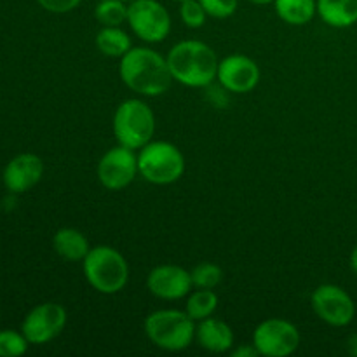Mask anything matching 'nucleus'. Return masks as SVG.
I'll return each mask as SVG.
<instances>
[{"label": "nucleus", "instance_id": "1", "mask_svg": "<svg viewBox=\"0 0 357 357\" xmlns=\"http://www.w3.org/2000/svg\"><path fill=\"white\" fill-rule=\"evenodd\" d=\"M119 75L129 89L152 98L166 93L173 82L167 59L149 47L129 49L121 58Z\"/></svg>", "mask_w": 357, "mask_h": 357}, {"label": "nucleus", "instance_id": "2", "mask_svg": "<svg viewBox=\"0 0 357 357\" xmlns=\"http://www.w3.org/2000/svg\"><path fill=\"white\" fill-rule=\"evenodd\" d=\"M167 66L173 80L187 87L211 86L218 73V58L208 44L201 40H181L167 52Z\"/></svg>", "mask_w": 357, "mask_h": 357}, {"label": "nucleus", "instance_id": "3", "mask_svg": "<svg viewBox=\"0 0 357 357\" xmlns=\"http://www.w3.org/2000/svg\"><path fill=\"white\" fill-rule=\"evenodd\" d=\"M84 275L91 288L103 295L122 291L129 281V265L115 248L100 244L91 248L82 260Z\"/></svg>", "mask_w": 357, "mask_h": 357}, {"label": "nucleus", "instance_id": "4", "mask_svg": "<svg viewBox=\"0 0 357 357\" xmlns=\"http://www.w3.org/2000/svg\"><path fill=\"white\" fill-rule=\"evenodd\" d=\"M195 321L176 309L155 310L145 319V335L155 347L167 352L185 351L195 338Z\"/></svg>", "mask_w": 357, "mask_h": 357}, {"label": "nucleus", "instance_id": "5", "mask_svg": "<svg viewBox=\"0 0 357 357\" xmlns=\"http://www.w3.org/2000/svg\"><path fill=\"white\" fill-rule=\"evenodd\" d=\"M155 132V115L145 101L138 98L122 101L114 114V135L119 145L139 150L152 142Z\"/></svg>", "mask_w": 357, "mask_h": 357}, {"label": "nucleus", "instance_id": "6", "mask_svg": "<svg viewBox=\"0 0 357 357\" xmlns=\"http://www.w3.org/2000/svg\"><path fill=\"white\" fill-rule=\"evenodd\" d=\"M138 173L153 185H171L185 173V157L169 142H150L138 152Z\"/></svg>", "mask_w": 357, "mask_h": 357}, {"label": "nucleus", "instance_id": "7", "mask_svg": "<svg viewBox=\"0 0 357 357\" xmlns=\"http://www.w3.org/2000/svg\"><path fill=\"white\" fill-rule=\"evenodd\" d=\"M128 23L143 42L159 44L171 31V16L157 0H132L128 6Z\"/></svg>", "mask_w": 357, "mask_h": 357}, {"label": "nucleus", "instance_id": "8", "mask_svg": "<svg viewBox=\"0 0 357 357\" xmlns=\"http://www.w3.org/2000/svg\"><path fill=\"white\" fill-rule=\"evenodd\" d=\"M310 305L321 321L335 328H344L354 321L356 303L344 288L337 284H321L310 296Z\"/></svg>", "mask_w": 357, "mask_h": 357}, {"label": "nucleus", "instance_id": "9", "mask_svg": "<svg viewBox=\"0 0 357 357\" xmlns=\"http://www.w3.org/2000/svg\"><path fill=\"white\" fill-rule=\"evenodd\" d=\"M253 345L265 357L291 356L300 345V333L289 321L272 317L255 328Z\"/></svg>", "mask_w": 357, "mask_h": 357}, {"label": "nucleus", "instance_id": "10", "mask_svg": "<svg viewBox=\"0 0 357 357\" xmlns=\"http://www.w3.org/2000/svg\"><path fill=\"white\" fill-rule=\"evenodd\" d=\"M98 180L107 190H124L138 176V155L128 146L117 145L103 153L98 162Z\"/></svg>", "mask_w": 357, "mask_h": 357}, {"label": "nucleus", "instance_id": "11", "mask_svg": "<svg viewBox=\"0 0 357 357\" xmlns=\"http://www.w3.org/2000/svg\"><path fill=\"white\" fill-rule=\"evenodd\" d=\"M66 324L65 307L54 302H45L35 307L23 321L21 333L33 345H44L54 340Z\"/></svg>", "mask_w": 357, "mask_h": 357}, {"label": "nucleus", "instance_id": "12", "mask_svg": "<svg viewBox=\"0 0 357 357\" xmlns=\"http://www.w3.org/2000/svg\"><path fill=\"white\" fill-rule=\"evenodd\" d=\"M216 80L229 93H250L260 82V68L250 56L230 54L218 63Z\"/></svg>", "mask_w": 357, "mask_h": 357}, {"label": "nucleus", "instance_id": "13", "mask_svg": "<svg viewBox=\"0 0 357 357\" xmlns=\"http://www.w3.org/2000/svg\"><path fill=\"white\" fill-rule=\"evenodd\" d=\"M146 288L160 300H180L192 291L190 272L180 265H159L146 278Z\"/></svg>", "mask_w": 357, "mask_h": 357}, {"label": "nucleus", "instance_id": "14", "mask_svg": "<svg viewBox=\"0 0 357 357\" xmlns=\"http://www.w3.org/2000/svg\"><path fill=\"white\" fill-rule=\"evenodd\" d=\"M44 174V162L35 153H20L3 169V185L10 194H23L33 188Z\"/></svg>", "mask_w": 357, "mask_h": 357}, {"label": "nucleus", "instance_id": "15", "mask_svg": "<svg viewBox=\"0 0 357 357\" xmlns=\"http://www.w3.org/2000/svg\"><path fill=\"white\" fill-rule=\"evenodd\" d=\"M195 340L204 351L223 354L234 347V331L225 321L208 317L199 321V326H195Z\"/></svg>", "mask_w": 357, "mask_h": 357}, {"label": "nucleus", "instance_id": "16", "mask_svg": "<svg viewBox=\"0 0 357 357\" xmlns=\"http://www.w3.org/2000/svg\"><path fill=\"white\" fill-rule=\"evenodd\" d=\"M52 248L66 261H82L91 250L87 237L80 230L70 229V227L59 229L54 234Z\"/></svg>", "mask_w": 357, "mask_h": 357}, {"label": "nucleus", "instance_id": "17", "mask_svg": "<svg viewBox=\"0 0 357 357\" xmlns=\"http://www.w3.org/2000/svg\"><path fill=\"white\" fill-rule=\"evenodd\" d=\"M317 14L333 28H349L357 23V0H317Z\"/></svg>", "mask_w": 357, "mask_h": 357}, {"label": "nucleus", "instance_id": "18", "mask_svg": "<svg viewBox=\"0 0 357 357\" xmlns=\"http://www.w3.org/2000/svg\"><path fill=\"white\" fill-rule=\"evenodd\" d=\"M275 13L284 23L303 26L317 14V0H275Z\"/></svg>", "mask_w": 357, "mask_h": 357}, {"label": "nucleus", "instance_id": "19", "mask_svg": "<svg viewBox=\"0 0 357 357\" xmlns=\"http://www.w3.org/2000/svg\"><path fill=\"white\" fill-rule=\"evenodd\" d=\"M96 47L108 58H122L132 45L121 26H103L96 35Z\"/></svg>", "mask_w": 357, "mask_h": 357}, {"label": "nucleus", "instance_id": "20", "mask_svg": "<svg viewBox=\"0 0 357 357\" xmlns=\"http://www.w3.org/2000/svg\"><path fill=\"white\" fill-rule=\"evenodd\" d=\"M218 309V296L213 289L197 288L194 293H188L185 312L194 321L208 319Z\"/></svg>", "mask_w": 357, "mask_h": 357}, {"label": "nucleus", "instance_id": "21", "mask_svg": "<svg viewBox=\"0 0 357 357\" xmlns=\"http://www.w3.org/2000/svg\"><path fill=\"white\" fill-rule=\"evenodd\" d=\"M94 16L101 26H121L128 21V6L124 0H100Z\"/></svg>", "mask_w": 357, "mask_h": 357}, {"label": "nucleus", "instance_id": "22", "mask_svg": "<svg viewBox=\"0 0 357 357\" xmlns=\"http://www.w3.org/2000/svg\"><path fill=\"white\" fill-rule=\"evenodd\" d=\"M190 275H192V284H194V288H202V289H215L223 279L222 268H220L216 264H211V261H202V264H197L190 271Z\"/></svg>", "mask_w": 357, "mask_h": 357}, {"label": "nucleus", "instance_id": "23", "mask_svg": "<svg viewBox=\"0 0 357 357\" xmlns=\"http://www.w3.org/2000/svg\"><path fill=\"white\" fill-rule=\"evenodd\" d=\"M28 344L23 333L13 330L0 331V357H17L28 351Z\"/></svg>", "mask_w": 357, "mask_h": 357}, {"label": "nucleus", "instance_id": "24", "mask_svg": "<svg viewBox=\"0 0 357 357\" xmlns=\"http://www.w3.org/2000/svg\"><path fill=\"white\" fill-rule=\"evenodd\" d=\"M180 16L181 21L187 24L188 28H201L204 26L208 13L204 10L202 3L199 0H185L180 6Z\"/></svg>", "mask_w": 357, "mask_h": 357}, {"label": "nucleus", "instance_id": "25", "mask_svg": "<svg viewBox=\"0 0 357 357\" xmlns=\"http://www.w3.org/2000/svg\"><path fill=\"white\" fill-rule=\"evenodd\" d=\"M208 13V16L215 20H227L234 16L239 6V0H199Z\"/></svg>", "mask_w": 357, "mask_h": 357}, {"label": "nucleus", "instance_id": "26", "mask_svg": "<svg viewBox=\"0 0 357 357\" xmlns=\"http://www.w3.org/2000/svg\"><path fill=\"white\" fill-rule=\"evenodd\" d=\"M42 9L54 14H65L75 9L82 0H37Z\"/></svg>", "mask_w": 357, "mask_h": 357}, {"label": "nucleus", "instance_id": "27", "mask_svg": "<svg viewBox=\"0 0 357 357\" xmlns=\"http://www.w3.org/2000/svg\"><path fill=\"white\" fill-rule=\"evenodd\" d=\"M260 356V352H258V349L255 347V345H241V347H237L236 351H232V357H257Z\"/></svg>", "mask_w": 357, "mask_h": 357}, {"label": "nucleus", "instance_id": "28", "mask_svg": "<svg viewBox=\"0 0 357 357\" xmlns=\"http://www.w3.org/2000/svg\"><path fill=\"white\" fill-rule=\"evenodd\" d=\"M347 352L352 357H357V333H352L347 338Z\"/></svg>", "mask_w": 357, "mask_h": 357}, {"label": "nucleus", "instance_id": "29", "mask_svg": "<svg viewBox=\"0 0 357 357\" xmlns=\"http://www.w3.org/2000/svg\"><path fill=\"white\" fill-rule=\"evenodd\" d=\"M351 268L354 271V274H357V244L351 253Z\"/></svg>", "mask_w": 357, "mask_h": 357}, {"label": "nucleus", "instance_id": "30", "mask_svg": "<svg viewBox=\"0 0 357 357\" xmlns=\"http://www.w3.org/2000/svg\"><path fill=\"white\" fill-rule=\"evenodd\" d=\"M250 2L257 3V6H268V3H274L275 0H250Z\"/></svg>", "mask_w": 357, "mask_h": 357}, {"label": "nucleus", "instance_id": "31", "mask_svg": "<svg viewBox=\"0 0 357 357\" xmlns=\"http://www.w3.org/2000/svg\"><path fill=\"white\" fill-rule=\"evenodd\" d=\"M173 2H180L181 3V2H185V0H173Z\"/></svg>", "mask_w": 357, "mask_h": 357}, {"label": "nucleus", "instance_id": "32", "mask_svg": "<svg viewBox=\"0 0 357 357\" xmlns=\"http://www.w3.org/2000/svg\"><path fill=\"white\" fill-rule=\"evenodd\" d=\"M124 2H126V3H129V2H132V0H124Z\"/></svg>", "mask_w": 357, "mask_h": 357}]
</instances>
